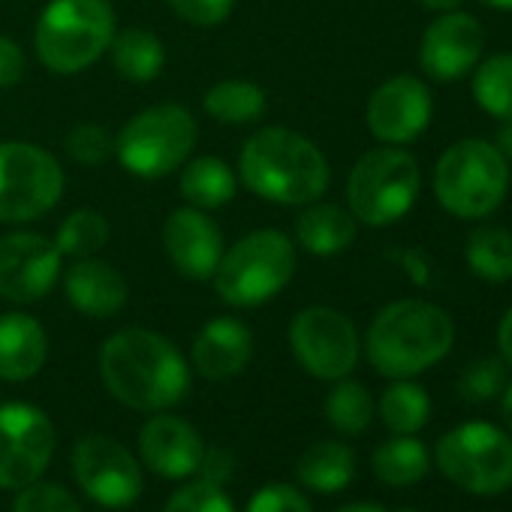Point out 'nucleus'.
<instances>
[{
	"label": "nucleus",
	"instance_id": "nucleus-1",
	"mask_svg": "<svg viewBox=\"0 0 512 512\" xmlns=\"http://www.w3.org/2000/svg\"><path fill=\"white\" fill-rule=\"evenodd\" d=\"M100 377L130 410L163 413L184 401L190 365L178 347L151 329H121L100 347Z\"/></svg>",
	"mask_w": 512,
	"mask_h": 512
},
{
	"label": "nucleus",
	"instance_id": "nucleus-2",
	"mask_svg": "<svg viewBox=\"0 0 512 512\" xmlns=\"http://www.w3.org/2000/svg\"><path fill=\"white\" fill-rule=\"evenodd\" d=\"M238 181L278 205H311L329 187V160L308 136L290 127L256 130L238 154Z\"/></svg>",
	"mask_w": 512,
	"mask_h": 512
},
{
	"label": "nucleus",
	"instance_id": "nucleus-3",
	"mask_svg": "<svg viewBox=\"0 0 512 512\" xmlns=\"http://www.w3.org/2000/svg\"><path fill=\"white\" fill-rule=\"evenodd\" d=\"M455 344V326L437 305L401 299L386 305L365 338L368 362L377 374L404 380L437 365Z\"/></svg>",
	"mask_w": 512,
	"mask_h": 512
},
{
	"label": "nucleus",
	"instance_id": "nucleus-4",
	"mask_svg": "<svg viewBox=\"0 0 512 512\" xmlns=\"http://www.w3.org/2000/svg\"><path fill=\"white\" fill-rule=\"evenodd\" d=\"M296 275V244L281 229H253L223 250L214 269V293L232 308L272 302Z\"/></svg>",
	"mask_w": 512,
	"mask_h": 512
},
{
	"label": "nucleus",
	"instance_id": "nucleus-5",
	"mask_svg": "<svg viewBox=\"0 0 512 512\" xmlns=\"http://www.w3.org/2000/svg\"><path fill=\"white\" fill-rule=\"evenodd\" d=\"M118 31L109 0H49L34 28V52L46 70L73 76L94 67Z\"/></svg>",
	"mask_w": 512,
	"mask_h": 512
},
{
	"label": "nucleus",
	"instance_id": "nucleus-6",
	"mask_svg": "<svg viewBox=\"0 0 512 512\" xmlns=\"http://www.w3.org/2000/svg\"><path fill=\"white\" fill-rule=\"evenodd\" d=\"M199 127L187 106L157 103L136 112L115 136V157L121 166L145 181L166 178L181 169L196 148Z\"/></svg>",
	"mask_w": 512,
	"mask_h": 512
},
{
	"label": "nucleus",
	"instance_id": "nucleus-7",
	"mask_svg": "<svg viewBox=\"0 0 512 512\" xmlns=\"http://www.w3.org/2000/svg\"><path fill=\"white\" fill-rule=\"evenodd\" d=\"M509 187V166L497 145L485 139L455 142L434 166L437 202L464 220H479L497 211Z\"/></svg>",
	"mask_w": 512,
	"mask_h": 512
},
{
	"label": "nucleus",
	"instance_id": "nucleus-8",
	"mask_svg": "<svg viewBox=\"0 0 512 512\" xmlns=\"http://www.w3.org/2000/svg\"><path fill=\"white\" fill-rule=\"evenodd\" d=\"M419 163L410 151L386 145L359 157L347 178L350 214L365 226H389L401 220L419 196Z\"/></svg>",
	"mask_w": 512,
	"mask_h": 512
},
{
	"label": "nucleus",
	"instance_id": "nucleus-9",
	"mask_svg": "<svg viewBox=\"0 0 512 512\" xmlns=\"http://www.w3.org/2000/svg\"><path fill=\"white\" fill-rule=\"evenodd\" d=\"M64 196V169L34 142H0V223H28Z\"/></svg>",
	"mask_w": 512,
	"mask_h": 512
},
{
	"label": "nucleus",
	"instance_id": "nucleus-10",
	"mask_svg": "<svg viewBox=\"0 0 512 512\" xmlns=\"http://www.w3.org/2000/svg\"><path fill=\"white\" fill-rule=\"evenodd\" d=\"M437 467L470 494H500L512 485V440L488 422H464L440 437Z\"/></svg>",
	"mask_w": 512,
	"mask_h": 512
},
{
	"label": "nucleus",
	"instance_id": "nucleus-11",
	"mask_svg": "<svg viewBox=\"0 0 512 512\" xmlns=\"http://www.w3.org/2000/svg\"><path fill=\"white\" fill-rule=\"evenodd\" d=\"M290 350L311 377L335 383L359 362V332L341 311L311 305L299 311L290 326Z\"/></svg>",
	"mask_w": 512,
	"mask_h": 512
},
{
	"label": "nucleus",
	"instance_id": "nucleus-12",
	"mask_svg": "<svg viewBox=\"0 0 512 512\" xmlns=\"http://www.w3.org/2000/svg\"><path fill=\"white\" fill-rule=\"evenodd\" d=\"M73 473L82 491L106 509L133 506L145 485L136 455L109 434H88L76 443Z\"/></svg>",
	"mask_w": 512,
	"mask_h": 512
},
{
	"label": "nucleus",
	"instance_id": "nucleus-13",
	"mask_svg": "<svg viewBox=\"0 0 512 512\" xmlns=\"http://www.w3.org/2000/svg\"><path fill=\"white\" fill-rule=\"evenodd\" d=\"M55 455V425L34 404L0 407V488L19 491L37 482Z\"/></svg>",
	"mask_w": 512,
	"mask_h": 512
},
{
	"label": "nucleus",
	"instance_id": "nucleus-14",
	"mask_svg": "<svg viewBox=\"0 0 512 512\" xmlns=\"http://www.w3.org/2000/svg\"><path fill=\"white\" fill-rule=\"evenodd\" d=\"M64 269L58 244L40 232L16 229L0 235V299L31 305L52 293Z\"/></svg>",
	"mask_w": 512,
	"mask_h": 512
},
{
	"label": "nucleus",
	"instance_id": "nucleus-15",
	"mask_svg": "<svg viewBox=\"0 0 512 512\" xmlns=\"http://www.w3.org/2000/svg\"><path fill=\"white\" fill-rule=\"evenodd\" d=\"M365 121L383 145H407L428 130L431 91L416 76H392L371 94Z\"/></svg>",
	"mask_w": 512,
	"mask_h": 512
},
{
	"label": "nucleus",
	"instance_id": "nucleus-16",
	"mask_svg": "<svg viewBox=\"0 0 512 512\" xmlns=\"http://www.w3.org/2000/svg\"><path fill=\"white\" fill-rule=\"evenodd\" d=\"M163 250L178 275L190 281H211L223 256V232L208 211L184 205L175 208L163 223Z\"/></svg>",
	"mask_w": 512,
	"mask_h": 512
},
{
	"label": "nucleus",
	"instance_id": "nucleus-17",
	"mask_svg": "<svg viewBox=\"0 0 512 512\" xmlns=\"http://www.w3.org/2000/svg\"><path fill=\"white\" fill-rule=\"evenodd\" d=\"M485 46L482 25L467 13H443L428 25L419 46V64L425 76L437 82H455L473 70Z\"/></svg>",
	"mask_w": 512,
	"mask_h": 512
},
{
	"label": "nucleus",
	"instance_id": "nucleus-18",
	"mask_svg": "<svg viewBox=\"0 0 512 512\" xmlns=\"http://www.w3.org/2000/svg\"><path fill=\"white\" fill-rule=\"evenodd\" d=\"M205 443L199 431L172 413H154L139 431L142 464L163 479H187L199 470Z\"/></svg>",
	"mask_w": 512,
	"mask_h": 512
},
{
	"label": "nucleus",
	"instance_id": "nucleus-19",
	"mask_svg": "<svg viewBox=\"0 0 512 512\" xmlns=\"http://www.w3.org/2000/svg\"><path fill=\"white\" fill-rule=\"evenodd\" d=\"M253 356V335L235 317L208 320L193 338L190 362L205 380H232L238 377Z\"/></svg>",
	"mask_w": 512,
	"mask_h": 512
},
{
	"label": "nucleus",
	"instance_id": "nucleus-20",
	"mask_svg": "<svg viewBox=\"0 0 512 512\" xmlns=\"http://www.w3.org/2000/svg\"><path fill=\"white\" fill-rule=\"evenodd\" d=\"M64 296L79 314L109 320L127 305V281L112 263L85 256V260H73L64 272Z\"/></svg>",
	"mask_w": 512,
	"mask_h": 512
},
{
	"label": "nucleus",
	"instance_id": "nucleus-21",
	"mask_svg": "<svg viewBox=\"0 0 512 512\" xmlns=\"http://www.w3.org/2000/svg\"><path fill=\"white\" fill-rule=\"evenodd\" d=\"M49 359V335L40 320L10 311L0 317V380L25 383L43 371Z\"/></svg>",
	"mask_w": 512,
	"mask_h": 512
},
{
	"label": "nucleus",
	"instance_id": "nucleus-22",
	"mask_svg": "<svg viewBox=\"0 0 512 512\" xmlns=\"http://www.w3.org/2000/svg\"><path fill=\"white\" fill-rule=\"evenodd\" d=\"M356 217L332 202H311L296 220V241L314 256L344 253L356 241Z\"/></svg>",
	"mask_w": 512,
	"mask_h": 512
},
{
	"label": "nucleus",
	"instance_id": "nucleus-23",
	"mask_svg": "<svg viewBox=\"0 0 512 512\" xmlns=\"http://www.w3.org/2000/svg\"><path fill=\"white\" fill-rule=\"evenodd\" d=\"M178 190L187 199V205L202 208V211H214V208H223L235 199L238 172L226 160L211 157V154L190 157L181 166Z\"/></svg>",
	"mask_w": 512,
	"mask_h": 512
},
{
	"label": "nucleus",
	"instance_id": "nucleus-24",
	"mask_svg": "<svg viewBox=\"0 0 512 512\" xmlns=\"http://www.w3.org/2000/svg\"><path fill=\"white\" fill-rule=\"evenodd\" d=\"M109 55H112L115 73L124 82H133V85L154 82L166 67V46L148 28L115 31V37L109 43Z\"/></svg>",
	"mask_w": 512,
	"mask_h": 512
},
{
	"label": "nucleus",
	"instance_id": "nucleus-25",
	"mask_svg": "<svg viewBox=\"0 0 512 512\" xmlns=\"http://www.w3.org/2000/svg\"><path fill=\"white\" fill-rule=\"evenodd\" d=\"M266 103H269L266 91L256 82H247V79L214 82L202 97L205 115L220 121V124H229V127L260 121L266 115Z\"/></svg>",
	"mask_w": 512,
	"mask_h": 512
},
{
	"label": "nucleus",
	"instance_id": "nucleus-26",
	"mask_svg": "<svg viewBox=\"0 0 512 512\" xmlns=\"http://www.w3.org/2000/svg\"><path fill=\"white\" fill-rule=\"evenodd\" d=\"M302 485H308L311 491H323V494H332V491H341L353 482L356 476V455L350 446L338 443V440H323V443H314L302 458H299V467H296Z\"/></svg>",
	"mask_w": 512,
	"mask_h": 512
},
{
	"label": "nucleus",
	"instance_id": "nucleus-27",
	"mask_svg": "<svg viewBox=\"0 0 512 512\" xmlns=\"http://www.w3.org/2000/svg\"><path fill=\"white\" fill-rule=\"evenodd\" d=\"M467 266L476 278L503 284L512 281V232L500 226H479L464 244Z\"/></svg>",
	"mask_w": 512,
	"mask_h": 512
},
{
	"label": "nucleus",
	"instance_id": "nucleus-28",
	"mask_svg": "<svg viewBox=\"0 0 512 512\" xmlns=\"http://www.w3.org/2000/svg\"><path fill=\"white\" fill-rule=\"evenodd\" d=\"M371 467H374L377 479L386 485H395V488L416 485L428 473V452L410 434H398L395 440L377 446Z\"/></svg>",
	"mask_w": 512,
	"mask_h": 512
},
{
	"label": "nucleus",
	"instance_id": "nucleus-29",
	"mask_svg": "<svg viewBox=\"0 0 512 512\" xmlns=\"http://www.w3.org/2000/svg\"><path fill=\"white\" fill-rule=\"evenodd\" d=\"M109 235H112L109 220L100 211L79 208L64 217V223L58 226L55 244L64 260H85V256H94L97 250L109 244Z\"/></svg>",
	"mask_w": 512,
	"mask_h": 512
},
{
	"label": "nucleus",
	"instance_id": "nucleus-30",
	"mask_svg": "<svg viewBox=\"0 0 512 512\" xmlns=\"http://www.w3.org/2000/svg\"><path fill=\"white\" fill-rule=\"evenodd\" d=\"M431 416V398L422 386L398 380L380 398V419L395 434H416Z\"/></svg>",
	"mask_w": 512,
	"mask_h": 512
},
{
	"label": "nucleus",
	"instance_id": "nucleus-31",
	"mask_svg": "<svg viewBox=\"0 0 512 512\" xmlns=\"http://www.w3.org/2000/svg\"><path fill=\"white\" fill-rule=\"evenodd\" d=\"M473 97L488 115L503 121L512 118V55H491L479 64L473 76Z\"/></svg>",
	"mask_w": 512,
	"mask_h": 512
},
{
	"label": "nucleus",
	"instance_id": "nucleus-32",
	"mask_svg": "<svg viewBox=\"0 0 512 512\" xmlns=\"http://www.w3.org/2000/svg\"><path fill=\"white\" fill-rule=\"evenodd\" d=\"M338 386L326 398V419L341 434H362L374 419V398L356 380H335Z\"/></svg>",
	"mask_w": 512,
	"mask_h": 512
},
{
	"label": "nucleus",
	"instance_id": "nucleus-33",
	"mask_svg": "<svg viewBox=\"0 0 512 512\" xmlns=\"http://www.w3.org/2000/svg\"><path fill=\"white\" fill-rule=\"evenodd\" d=\"M67 154L82 166H100L115 154V136L94 121H85L67 133Z\"/></svg>",
	"mask_w": 512,
	"mask_h": 512
},
{
	"label": "nucleus",
	"instance_id": "nucleus-34",
	"mask_svg": "<svg viewBox=\"0 0 512 512\" xmlns=\"http://www.w3.org/2000/svg\"><path fill=\"white\" fill-rule=\"evenodd\" d=\"M163 512H235V506H232L229 494L223 491V485L199 479V482H190L181 491H175L166 500Z\"/></svg>",
	"mask_w": 512,
	"mask_h": 512
},
{
	"label": "nucleus",
	"instance_id": "nucleus-35",
	"mask_svg": "<svg viewBox=\"0 0 512 512\" xmlns=\"http://www.w3.org/2000/svg\"><path fill=\"white\" fill-rule=\"evenodd\" d=\"M503 383H506L503 362H497V359H479V362H473V365H467L461 371L458 392L470 404H485V401H491L503 389Z\"/></svg>",
	"mask_w": 512,
	"mask_h": 512
},
{
	"label": "nucleus",
	"instance_id": "nucleus-36",
	"mask_svg": "<svg viewBox=\"0 0 512 512\" xmlns=\"http://www.w3.org/2000/svg\"><path fill=\"white\" fill-rule=\"evenodd\" d=\"M13 512H82V509L64 485L37 479V482L19 488Z\"/></svg>",
	"mask_w": 512,
	"mask_h": 512
},
{
	"label": "nucleus",
	"instance_id": "nucleus-37",
	"mask_svg": "<svg viewBox=\"0 0 512 512\" xmlns=\"http://www.w3.org/2000/svg\"><path fill=\"white\" fill-rule=\"evenodd\" d=\"M169 10L196 28H217L229 19L235 0H166Z\"/></svg>",
	"mask_w": 512,
	"mask_h": 512
},
{
	"label": "nucleus",
	"instance_id": "nucleus-38",
	"mask_svg": "<svg viewBox=\"0 0 512 512\" xmlns=\"http://www.w3.org/2000/svg\"><path fill=\"white\" fill-rule=\"evenodd\" d=\"M247 512H314V509L302 491H296L293 485L275 482V485H263L250 497Z\"/></svg>",
	"mask_w": 512,
	"mask_h": 512
},
{
	"label": "nucleus",
	"instance_id": "nucleus-39",
	"mask_svg": "<svg viewBox=\"0 0 512 512\" xmlns=\"http://www.w3.org/2000/svg\"><path fill=\"white\" fill-rule=\"evenodd\" d=\"M25 76V52L16 40L0 34V88H13Z\"/></svg>",
	"mask_w": 512,
	"mask_h": 512
},
{
	"label": "nucleus",
	"instance_id": "nucleus-40",
	"mask_svg": "<svg viewBox=\"0 0 512 512\" xmlns=\"http://www.w3.org/2000/svg\"><path fill=\"white\" fill-rule=\"evenodd\" d=\"M199 473H202V479L223 485V482L232 476V452H229V449H223V446H211V449H205L202 464H199Z\"/></svg>",
	"mask_w": 512,
	"mask_h": 512
},
{
	"label": "nucleus",
	"instance_id": "nucleus-41",
	"mask_svg": "<svg viewBox=\"0 0 512 512\" xmlns=\"http://www.w3.org/2000/svg\"><path fill=\"white\" fill-rule=\"evenodd\" d=\"M497 347H500L503 365L512 368V308L503 314V320H500V326H497Z\"/></svg>",
	"mask_w": 512,
	"mask_h": 512
},
{
	"label": "nucleus",
	"instance_id": "nucleus-42",
	"mask_svg": "<svg viewBox=\"0 0 512 512\" xmlns=\"http://www.w3.org/2000/svg\"><path fill=\"white\" fill-rule=\"evenodd\" d=\"M497 151H500L506 160H512V118L503 121V127L497 130Z\"/></svg>",
	"mask_w": 512,
	"mask_h": 512
},
{
	"label": "nucleus",
	"instance_id": "nucleus-43",
	"mask_svg": "<svg viewBox=\"0 0 512 512\" xmlns=\"http://www.w3.org/2000/svg\"><path fill=\"white\" fill-rule=\"evenodd\" d=\"M419 4H422L425 10H437V13H452V10H458V4H461V0H419Z\"/></svg>",
	"mask_w": 512,
	"mask_h": 512
},
{
	"label": "nucleus",
	"instance_id": "nucleus-44",
	"mask_svg": "<svg viewBox=\"0 0 512 512\" xmlns=\"http://www.w3.org/2000/svg\"><path fill=\"white\" fill-rule=\"evenodd\" d=\"M335 512H386V509L377 506V503H347V506H341Z\"/></svg>",
	"mask_w": 512,
	"mask_h": 512
},
{
	"label": "nucleus",
	"instance_id": "nucleus-45",
	"mask_svg": "<svg viewBox=\"0 0 512 512\" xmlns=\"http://www.w3.org/2000/svg\"><path fill=\"white\" fill-rule=\"evenodd\" d=\"M500 410H503V422L512 428V386L503 392V404H500Z\"/></svg>",
	"mask_w": 512,
	"mask_h": 512
},
{
	"label": "nucleus",
	"instance_id": "nucleus-46",
	"mask_svg": "<svg viewBox=\"0 0 512 512\" xmlns=\"http://www.w3.org/2000/svg\"><path fill=\"white\" fill-rule=\"evenodd\" d=\"M482 7H491V10H503V13H509L512 10V0H479Z\"/></svg>",
	"mask_w": 512,
	"mask_h": 512
},
{
	"label": "nucleus",
	"instance_id": "nucleus-47",
	"mask_svg": "<svg viewBox=\"0 0 512 512\" xmlns=\"http://www.w3.org/2000/svg\"><path fill=\"white\" fill-rule=\"evenodd\" d=\"M398 512H416V509H398Z\"/></svg>",
	"mask_w": 512,
	"mask_h": 512
}]
</instances>
